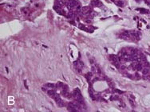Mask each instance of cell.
Wrapping results in <instances>:
<instances>
[{
    "mask_svg": "<svg viewBox=\"0 0 150 112\" xmlns=\"http://www.w3.org/2000/svg\"><path fill=\"white\" fill-rule=\"evenodd\" d=\"M120 37L125 40L137 41L140 38V34L136 31H125L120 35Z\"/></svg>",
    "mask_w": 150,
    "mask_h": 112,
    "instance_id": "obj_1",
    "label": "cell"
},
{
    "mask_svg": "<svg viewBox=\"0 0 150 112\" xmlns=\"http://www.w3.org/2000/svg\"><path fill=\"white\" fill-rule=\"evenodd\" d=\"M46 93H47V95H49L50 97L54 98V96L56 94V91L54 89H49L48 91H46Z\"/></svg>",
    "mask_w": 150,
    "mask_h": 112,
    "instance_id": "obj_2",
    "label": "cell"
},
{
    "mask_svg": "<svg viewBox=\"0 0 150 112\" xmlns=\"http://www.w3.org/2000/svg\"><path fill=\"white\" fill-rule=\"evenodd\" d=\"M44 87L46 88L47 89H54V88H56V85H55L54 83H46V84L44 85Z\"/></svg>",
    "mask_w": 150,
    "mask_h": 112,
    "instance_id": "obj_3",
    "label": "cell"
},
{
    "mask_svg": "<svg viewBox=\"0 0 150 112\" xmlns=\"http://www.w3.org/2000/svg\"><path fill=\"white\" fill-rule=\"evenodd\" d=\"M57 104H58V106H60V107H62V106H66V103H65L63 100H62V99H60L58 102H57Z\"/></svg>",
    "mask_w": 150,
    "mask_h": 112,
    "instance_id": "obj_4",
    "label": "cell"
}]
</instances>
